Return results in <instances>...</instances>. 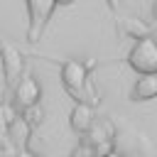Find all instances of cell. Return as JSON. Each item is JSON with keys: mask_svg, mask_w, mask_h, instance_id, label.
<instances>
[{"mask_svg": "<svg viewBox=\"0 0 157 157\" xmlns=\"http://www.w3.org/2000/svg\"><path fill=\"white\" fill-rule=\"evenodd\" d=\"M128 61H130V66L137 74H155L157 71V47H155V39L152 37L137 39L135 47L130 49Z\"/></svg>", "mask_w": 157, "mask_h": 157, "instance_id": "obj_1", "label": "cell"}, {"mask_svg": "<svg viewBox=\"0 0 157 157\" xmlns=\"http://www.w3.org/2000/svg\"><path fill=\"white\" fill-rule=\"evenodd\" d=\"M39 98H42V88H39L37 78L25 76V78L17 81V86H15V105H17V108L29 110L32 105L39 103Z\"/></svg>", "mask_w": 157, "mask_h": 157, "instance_id": "obj_2", "label": "cell"}, {"mask_svg": "<svg viewBox=\"0 0 157 157\" xmlns=\"http://www.w3.org/2000/svg\"><path fill=\"white\" fill-rule=\"evenodd\" d=\"M61 78H64V83L69 86V91L76 93V91L86 83V66H83L81 61L71 59V61H66V64L61 66Z\"/></svg>", "mask_w": 157, "mask_h": 157, "instance_id": "obj_3", "label": "cell"}, {"mask_svg": "<svg viewBox=\"0 0 157 157\" xmlns=\"http://www.w3.org/2000/svg\"><path fill=\"white\" fill-rule=\"evenodd\" d=\"M157 96V74H140L132 86V101H152Z\"/></svg>", "mask_w": 157, "mask_h": 157, "instance_id": "obj_4", "label": "cell"}, {"mask_svg": "<svg viewBox=\"0 0 157 157\" xmlns=\"http://www.w3.org/2000/svg\"><path fill=\"white\" fill-rule=\"evenodd\" d=\"M91 125H93V110H91V105L78 103V105L71 110V128H74L76 132H86Z\"/></svg>", "mask_w": 157, "mask_h": 157, "instance_id": "obj_5", "label": "cell"}, {"mask_svg": "<svg viewBox=\"0 0 157 157\" xmlns=\"http://www.w3.org/2000/svg\"><path fill=\"white\" fill-rule=\"evenodd\" d=\"M91 152H93V150H91L88 145H81V147H76V150H74V157H88Z\"/></svg>", "mask_w": 157, "mask_h": 157, "instance_id": "obj_6", "label": "cell"}, {"mask_svg": "<svg viewBox=\"0 0 157 157\" xmlns=\"http://www.w3.org/2000/svg\"><path fill=\"white\" fill-rule=\"evenodd\" d=\"M17 157H39L37 152H32V150H20L17 152Z\"/></svg>", "mask_w": 157, "mask_h": 157, "instance_id": "obj_7", "label": "cell"}, {"mask_svg": "<svg viewBox=\"0 0 157 157\" xmlns=\"http://www.w3.org/2000/svg\"><path fill=\"white\" fill-rule=\"evenodd\" d=\"M103 157H123V155H118V152H113V150H110V152H108V155H103Z\"/></svg>", "mask_w": 157, "mask_h": 157, "instance_id": "obj_8", "label": "cell"}, {"mask_svg": "<svg viewBox=\"0 0 157 157\" xmlns=\"http://www.w3.org/2000/svg\"><path fill=\"white\" fill-rule=\"evenodd\" d=\"M54 2H59V5H71L74 0H54Z\"/></svg>", "mask_w": 157, "mask_h": 157, "instance_id": "obj_9", "label": "cell"}, {"mask_svg": "<svg viewBox=\"0 0 157 157\" xmlns=\"http://www.w3.org/2000/svg\"><path fill=\"white\" fill-rule=\"evenodd\" d=\"M0 54H2V42H0Z\"/></svg>", "mask_w": 157, "mask_h": 157, "instance_id": "obj_10", "label": "cell"}, {"mask_svg": "<svg viewBox=\"0 0 157 157\" xmlns=\"http://www.w3.org/2000/svg\"><path fill=\"white\" fill-rule=\"evenodd\" d=\"M88 157H98V155H93V152H91V155H88Z\"/></svg>", "mask_w": 157, "mask_h": 157, "instance_id": "obj_11", "label": "cell"}]
</instances>
